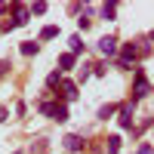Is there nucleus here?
I'll return each mask as SVG.
<instances>
[{
	"label": "nucleus",
	"instance_id": "obj_7",
	"mask_svg": "<svg viewBox=\"0 0 154 154\" xmlns=\"http://www.w3.org/2000/svg\"><path fill=\"white\" fill-rule=\"evenodd\" d=\"M62 148H65L68 154H80V151H86V136L83 133H68L65 139H62Z\"/></svg>",
	"mask_w": 154,
	"mask_h": 154
},
{
	"label": "nucleus",
	"instance_id": "obj_15",
	"mask_svg": "<svg viewBox=\"0 0 154 154\" xmlns=\"http://www.w3.org/2000/svg\"><path fill=\"white\" fill-rule=\"evenodd\" d=\"M59 37V25H43L40 34H37V43H46V40H56Z\"/></svg>",
	"mask_w": 154,
	"mask_h": 154
},
{
	"label": "nucleus",
	"instance_id": "obj_10",
	"mask_svg": "<svg viewBox=\"0 0 154 154\" xmlns=\"http://www.w3.org/2000/svg\"><path fill=\"white\" fill-rule=\"evenodd\" d=\"M49 120H53V123H68V120H71V108L65 105V102H56V105H53V114H49Z\"/></svg>",
	"mask_w": 154,
	"mask_h": 154
},
{
	"label": "nucleus",
	"instance_id": "obj_12",
	"mask_svg": "<svg viewBox=\"0 0 154 154\" xmlns=\"http://www.w3.org/2000/svg\"><path fill=\"white\" fill-rule=\"evenodd\" d=\"M65 53H71L74 59H80V56L86 53V43H83L80 34H71V37H68V49H65Z\"/></svg>",
	"mask_w": 154,
	"mask_h": 154
},
{
	"label": "nucleus",
	"instance_id": "obj_24",
	"mask_svg": "<svg viewBox=\"0 0 154 154\" xmlns=\"http://www.w3.org/2000/svg\"><path fill=\"white\" fill-rule=\"evenodd\" d=\"M133 154H151V142H145V139H142V142H139V148H136Z\"/></svg>",
	"mask_w": 154,
	"mask_h": 154
},
{
	"label": "nucleus",
	"instance_id": "obj_8",
	"mask_svg": "<svg viewBox=\"0 0 154 154\" xmlns=\"http://www.w3.org/2000/svg\"><path fill=\"white\" fill-rule=\"evenodd\" d=\"M93 12H96V6H93V3H83V12L77 16V28H80L77 34H80V37H83L89 28H93Z\"/></svg>",
	"mask_w": 154,
	"mask_h": 154
},
{
	"label": "nucleus",
	"instance_id": "obj_26",
	"mask_svg": "<svg viewBox=\"0 0 154 154\" xmlns=\"http://www.w3.org/2000/svg\"><path fill=\"white\" fill-rule=\"evenodd\" d=\"M6 120H9V108L0 102V123H6Z\"/></svg>",
	"mask_w": 154,
	"mask_h": 154
},
{
	"label": "nucleus",
	"instance_id": "obj_4",
	"mask_svg": "<svg viewBox=\"0 0 154 154\" xmlns=\"http://www.w3.org/2000/svg\"><path fill=\"white\" fill-rule=\"evenodd\" d=\"M6 16L12 22V28H25V25L31 22V9H28V3H22V0H12V3H6Z\"/></svg>",
	"mask_w": 154,
	"mask_h": 154
},
{
	"label": "nucleus",
	"instance_id": "obj_21",
	"mask_svg": "<svg viewBox=\"0 0 154 154\" xmlns=\"http://www.w3.org/2000/svg\"><path fill=\"white\" fill-rule=\"evenodd\" d=\"M28 9H31V16H46V9H49V3H46V0H37V3H31Z\"/></svg>",
	"mask_w": 154,
	"mask_h": 154
},
{
	"label": "nucleus",
	"instance_id": "obj_3",
	"mask_svg": "<svg viewBox=\"0 0 154 154\" xmlns=\"http://www.w3.org/2000/svg\"><path fill=\"white\" fill-rule=\"evenodd\" d=\"M53 99L56 102H65L68 108H71V102L80 99V86L74 83V77H62V83H59V89L53 93Z\"/></svg>",
	"mask_w": 154,
	"mask_h": 154
},
{
	"label": "nucleus",
	"instance_id": "obj_17",
	"mask_svg": "<svg viewBox=\"0 0 154 154\" xmlns=\"http://www.w3.org/2000/svg\"><path fill=\"white\" fill-rule=\"evenodd\" d=\"M74 71H77V77H74V83H77V86H80V83H86L89 77H93V65H89V62H83V65H77Z\"/></svg>",
	"mask_w": 154,
	"mask_h": 154
},
{
	"label": "nucleus",
	"instance_id": "obj_13",
	"mask_svg": "<svg viewBox=\"0 0 154 154\" xmlns=\"http://www.w3.org/2000/svg\"><path fill=\"white\" fill-rule=\"evenodd\" d=\"M102 151L105 154H120V148H123V139H120V133H114V136H108V139H102Z\"/></svg>",
	"mask_w": 154,
	"mask_h": 154
},
{
	"label": "nucleus",
	"instance_id": "obj_9",
	"mask_svg": "<svg viewBox=\"0 0 154 154\" xmlns=\"http://www.w3.org/2000/svg\"><path fill=\"white\" fill-rule=\"evenodd\" d=\"M74 68H77V59H74L71 53H62V56H59V62H56V71H59L62 77H68Z\"/></svg>",
	"mask_w": 154,
	"mask_h": 154
},
{
	"label": "nucleus",
	"instance_id": "obj_25",
	"mask_svg": "<svg viewBox=\"0 0 154 154\" xmlns=\"http://www.w3.org/2000/svg\"><path fill=\"white\" fill-rule=\"evenodd\" d=\"M68 12H71V16H80V12H83V3H68Z\"/></svg>",
	"mask_w": 154,
	"mask_h": 154
},
{
	"label": "nucleus",
	"instance_id": "obj_18",
	"mask_svg": "<svg viewBox=\"0 0 154 154\" xmlns=\"http://www.w3.org/2000/svg\"><path fill=\"white\" fill-rule=\"evenodd\" d=\"M19 53H22L25 59H31V56L40 53V43H37V40H22V43H19Z\"/></svg>",
	"mask_w": 154,
	"mask_h": 154
},
{
	"label": "nucleus",
	"instance_id": "obj_19",
	"mask_svg": "<svg viewBox=\"0 0 154 154\" xmlns=\"http://www.w3.org/2000/svg\"><path fill=\"white\" fill-rule=\"evenodd\" d=\"M59 83H62V74H59V71L53 68V71H49V74H46V93H49V96H53V93H56V89H59Z\"/></svg>",
	"mask_w": 154,
	"mask_h": 154
},
{
	"label": "nucleus",
	"instance_id": "obj_28",
	"mask_svg": "<svg viewBox=\"0 0 154 154\" xmlns=\"http://www.w3.org/2000/svg\"><path fill=\"white\" fill-rule=\"evenodd\" d=\"M12 154H22V151H12Z\"/></svg>",
	"mask_w": 154,
	"mask_h": 154
},
{
	"label": "nucleus",
	"instance_id": "obj_11",
	"mask_svg": "<svg viewBox=\"0 0 154 154\" xmlns=\"http://www.w3.org/2000/svg\"><path fill=\"white\" fill-rule=\"evenodd\" d=\"M117 9H120L117 0H108V3L99 6V19H105V22H117Z\"/></svg>",
	"mask_w": 154,
	"mask_h": 154
},
{
	"label": "nucleus",
	"instance_id": "obj_1",
	"mask_svg": "<svg viewBox=\"0 0 154 154\" xmlns=\"http://www.w3.org/2000/svg\"><path fill=\"white\" fill-rule=\"evenodd\" d=\"M111 65L117 68V71H133V68L139 65V43H136V40L120 43V46H117V56H114Z\"/></svg>",
	"mask_w": 154,
	"mask_h": 154
},
{
	"label": "nucleus",
	"instance_id": "obj_23",
	"mask_svg": "<svg viewBox=\"0 0 154 154\" xmlns=\"http://www.w3.org/2000/svg\"><path fill=\"white\" fill-rule=\"evenodd\" d=\"M9 71H12V62L9 59H0V77H6Z\"/></svg>",
	"mask_w": 154,
	"mask_h": 154
},
{
	"label": "nucleus",
	"instance_id": "obj_16",
	"mask_svg": "<svg viewBox=\"0 0 154 154\" xmlns=\"http://www.w3.org/2000/svg\"><path fill=\"white\" fill-rule=\"evenodd\" d=\"M114 114H117V102H105V105L96 111V120H111Z\"/></svg>",
	"mask_w": 154,
	"mask_h": 154
},
{
	"label": "nucleus",
	"instance_id": "obj_5",
	"mask_svg": "<svg viewBox=\"0 0 154 154\" xmlns=\"http://www.w3.org/2000/svg\"><path fill=\"white\" fill-rule=\"evenodd\" d=\"M117 46H120V37H117V34H105V37H99V40H96V53L105 59V62H114Z\"/></svg>",
	"mask_w": 154,
	"mask_h": 154
},
{
	"label": "nucleus",
	"instance_id": "obj_6",
	"mask_svg": "<svg viewBox=\"0 0 154 154\" xmlns=\"http://www.w3.org/2000/svg\"><path fill=\"white\" fill-rule=\"evenodd\" d=\"M114 117H117V123H120V130L123 133H130L133 126H136V105L133 102H117V114H114Z\"/></svg>",
	"mask_w": 154,
	"mask_h": 154
},
{
	"label": "nucleus",
	"instance_id": "obj_14",
	"mask_svg": "<svg viewBox=\"0 0 154 154\" xmlns=\"http://www.w3.org/2000/svg\"><path fill=\"white\" fill-rule=\"evenodd\" d=\"M139 43V59H151L154 53V34H142V40H136Z\"/></svg>",
	"mask_w": 154,
	"mask_h": 154
},
{
	"label": "nucleus",
	"instance_id": "obj_22",
	"mask_svg": "<svg viewBox=\"0 0 154 154\" xmlns=\"http://www.w3.org/2000/svg\"><path fill=\"white\" fill-rule=\"evenodd\" d=\"M12 111H16V117H19V120H25V117H28V102H25V99H19Z\"/></svg>",
	"mask_w": 154,
	"mask_h": 154
},
{
	"label": "nucleus",
	"instance_id": "obj_27",
	"mask_svg": "<svg viewBox=\"0 0 154 154\" xmlns=\"http://www.w3.org/2000/svg\"><path fill=\"white\" fill-rule=\"evenodd\" d=\"M0 16H6V3H3V0H0Z\"/></svg>",
	"mask_w": 154,
	"mask_h": 154
},
{
	"label": "nucleus",
	"instance_id": "obj_2",
	"mask_svg": "<svg viewBox=\"0 0 154 154\" xmlns=\"http://www.w3.org/2000/svg\"><path fill=\"white\" fill-rule=\"evenodd\" d=\"M151 96V80H148V74L145 68H133V89H130V99L126 102H133V105H139V102H145Z\"/></svg>",
	"mask_w": 154,
	"mask_h": 154
},
{
	"label": "nucleus",
	"instance_id": "obj_20",
	"mask_svg": "<svg viewBox=\"0 0 154 154\" xmlns=\"http://www.w3.org/2000/svg\"><path fill=\"white\" fill-rule=\"evenodd\" d=\"M108 68H111V62H105V59H99L96 65H93V77H105V74H108Z\"/></svg>",
	"mask_w": 154,
	"mask_h": 154
}]
</instances>
